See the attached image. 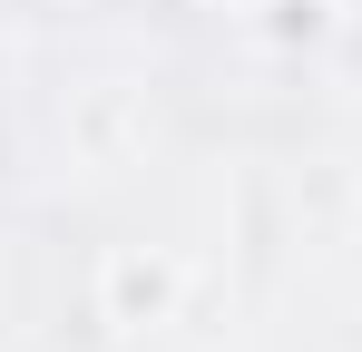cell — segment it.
<instances>
[{
	"mask_svg": "<svg viewBox=\"0 0 362 352\" xmlns=\"http://www.w3.org/2000/svg\"><path fill=\"white\" fill-rule=\"evenodd\" d=\"M177 303V274L157 264V254H118L108 264V313L118 323H147V313H167Z\"/></svg>",
	"mask_w": 362,
	"mask_h": 352,
	"instance_id": "6da1fadb",
	"label": "cell"
}]
</instances>
